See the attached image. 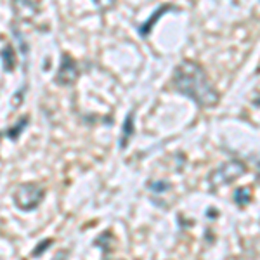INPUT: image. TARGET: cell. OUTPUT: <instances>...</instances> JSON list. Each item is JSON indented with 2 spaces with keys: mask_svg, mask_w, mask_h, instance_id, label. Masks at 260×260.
<instances>
[{
  "mask_svg": "<svg viewBox=\"0 0 260 260\" xmlns=\"http://www.w3.org/2000/svg\"><path fill=\"white\" fill-rule=\"evenodd\" d=\"M92 2L95 4V7H98L99 11H108V9H111V7H115L116 0H92Z\"/></svg>",
  "mask_w": 260,
  "mask_h": 260,
  "instance_id": "cell-9",
  "label": "cell"
},
{
  "mask_svg": "<svg viewBox=\"0 0 260 260\" xmlns=\"http://www.w3.org/2000/svg\"><path fill=\"white\" fill-rule=\"evenodd\" d=\"M172 85L182 95L194 101L201 108H215L220 101L219 92L208 78L207 71L196 61H182L175 66Z\"/></svg>",
  "mask_w": 260,
  "mask_h": 260,
  "instance_id": "cell-1",
  "label": "cell"
},
{
  "mask_svg": "<svg viewBox=\"0 0 260 260\" xmlns=\"http://www.w3.org/2000/svg\"><path fill=\"white\" fill-rule=\"evenodd\" d=\"M148 187L153 192H163V191H169L170 189V184L169 182H151Z\"/></svg>",
  "mask_w": 260,
  "mask_h": 260,
  "instance_id": "cell-10",
  "label": "cell"
},
{
  "mask_svg": "<svg viewBox=\"0 0 260 260\" xmlns=\"http://www.w3.org/2000/svg\"><path fill=\"white\" fill-rule=\"evenodd\" d=\"M257 182H258V186H260V163H258V167H257Z\"/></svg>",
  "mask_w": 260,
  "mask_h": 260,
  "instance_id": "cell-12",
  "label": "cell"
},
{
  "mask_svg": "<svg viewBox=\"0 0 260 260\" xmlns=\"http://www.w3.org/2000/svg\"><path fill=\"white\" fill-rule=\"evenodd\" d=\"M14 11L18 14V18L30 19L37 12V7L33 6L30 0H14Z\"/></svg>",
  "mask_w": 260,
  "mask_h": 260,
  "instance_id": "cell-5",
  "label": "cell"
},
{
  "mask_svg": "<svg viewBox=\"0 0 260 260\" xmlns=\"http://www.w3.org/2000/svg\"><path fill=\"white\" fill-rule=\"evenodd\" d=\"M233 198H234V205H236V207L245 208L246 205H250V201H251V191H250V187H246V186L238 187V189L234 191Z\"/></svg>",
  "mask_w": 260,
  "mask_h": 260,
  "instance_id": "cell-6",
  "label": "cell"
},
{
  "mask_svg": "<svg viewBox=\"0 0 260 260\" xmlns=\"http://www.w3.org/2000/svg\"><path fill=\"white\" fill-rule=\"evenodd\" d=\"M132 134H134V113L130 111L127 115V120H125V123H123V132H121V137H120V148L121 149L127 146V142H128L130 137H132Z\"/></svg>",
  "mask_w": 260,
  "mask_h": 260,
  "instance_id": "cell-7",
  "label": "cell"
},
{
  "mask_svg": "<svg viewBox=\"0 0 260 260\" xmlns=\"http://www.w3.org/2000/svg\"><path fill=\"white\" fill-rule=\"evenodd\" d=\"M78 75H80V71H78L77 62L71 59L68 54H64L61 61V66H59V71H57L56 82L59 83V85H73V83L77 82Z\"/></svg>",
  "mask_w": 260,
  "mask_h": 260,
  "instance_id": "cell-4",
  "label": "cell"
},
{
  "mask_svg": "<svg viewBox=\"0 0 260 260\" xmlns=\"http://www.w3.org/2000/svg\"><path fill=\"white\" fill-rule=\"evenodd\" d=\"M246 172V165L241 160H231L224 165H220L219 169H215L208 175V182H210V187L213 191L219 189L222 186H228V184L234 182L245 175Z\"/></svg>",
  "mask_w": 260,
  "mask_h": 260,
  "instance_id": "cell-2",
  "label": "cell"
},
{
  "mask_svg": "<svg viewBox=\"0 0 260 260\" xmlns=\"http://www.w3.org/2000/svg\"><path fill=\"white\" fill-rule=\"evenodd\" d=\"M169 11H174V7H172V6H161L160 9H158L156 14L151 16L148 23H144V24L141 26V30H139V31H141V35H142V37H148V35H149V31H151V26H154V23H156L158 18H160L163 12H169Z\"/></svg>",
  "mask_w": 260,
  "mask_h": 260,
  "instance_id": "cell-8",
  "label": "cell"
},
{
  "mask_svg": "<svg viewBox=\"0 0 260 260\" xmlns=\"http://www.w3.org/2000/svg\"><path fill=\"white\" fill-rule=\"evenodd\" d=\"M44 196H45V191L39 184H21V186L16 187L12 198H14V205L19 210L31 212V210H35V208H39Z\"/></svg>",
  "mask_w": 260,
  "mask_h": 260,
  "instance_id": "cell-3",
  "label": "cell"
},
{
  "mask_svg": "<svg viewBox=\"0 0 260 260\" xmlns=\"http://www.w3.org/2000/svg\"><path fill=\"white\" fill-rule=\"evenodd\" d=\"M66 258H68V255H66L64 250L59 251V257H54V260H66Z\"/></svg>",
  "mask_w": 260,
  "mask_h": 260,
  "instance_id": "cell-11",
  "label": "cell"
}]
</instances>
